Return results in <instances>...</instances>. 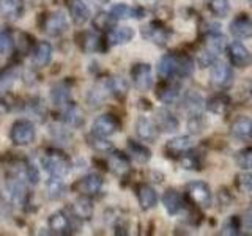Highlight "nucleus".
Here are the masks:
<instances>
[{
	"label": "nucleus",
	"instance_id": "nucleus-40",
	"mask_svg": "<svg viewBox=\"0 0 252 236\" xmlns=\"http://www.w3.org/2000/svg\"><path fill=\"white\" fill-rule=\"evenodd\" d=\"M18 77H19L18 66H8L3 71H0V91L10 90Z\"/></svg>",
	"mask_w": 252,
	"mask_h": 236
},
{
	"label": "nucleus",
	"instance_id": "nucleus-44",
	"mask_svg": "<svg viewBox=\"0 0 252 236\" xmlns=\"http://www.w3.org/2000/svg\"><path fill=\"white\" fill-rule=\"evenodd\" d=\"M241 227H243V220L240 216H232L227 222L222 225V230H220V235H240L241 233Z\"/></svg>",
	"mask_w": 252,
	"mask_h": 236
},
{
	"label": "nucleus",
	"instance_id": "nucleus-46",
	"mask_svg": "<svg viewBox=\"0 0 252 236\" xmlns=\"http://www.w3.org/2000/svg\"><path fill=\"white\" fill-rule=\"evenodd\" d=\"M13 49V36L8 30L0 31V54L6 55Z\"/></svg>",
	"mask_w": 252,
	"mask_h": 236
},
{
	"label": "nucleus",
	"instance_id": "nucleus-3",
	"mask_svg": "<svg viewBox=\"0 0 252 236\" xmlns=\"http://www.w3.org/2000/svg\"><path fill=\"white\" fill-rule=\"evenodd\" d=\"M140 35L142 38H145L147 41L164 47L169 43V39L172 36V30L161 21H152V22H148L147 26L142 27Z\"/></svg>",
	"mask_w": 252,
	"mask_h": 236
},
{
	"label": "nucleus",
	"instance_id": "nucleus-47",
	"mask_svg": "<svg viewBox=\"0 0 252 236\" xmlns=\"http://www.w3.org/2000/svg\"><path fill=\"white\" fill-rule=\"evenodd\" d=\"M188 129H189V132H192V134H200V132H202V129H203V120H202V115H192V117H189Z\"/></svg>",
	"mask_w": 252,
	"mask_h": 236
},
{
	"label": "nucleus",
	"instance_id": "nucleus-45",
	"mask_svg": "<svg viewBox=\"0 0 252 236\" xmlns=\"http://www.w3.org/2000/svg\"><path fill=\"white\" fill-rule=\"evenodd\" d=\"M235 184L240 192L252 194V173L244 172V173H240V175H236Z\"/></svg>",
	"mask_w": 252,
	"mask_h": 236
},
{
	"label": "nucleus",
	"instance_id": "nucleus-27",
	"mask_svg": "<svg viewBox=\"0 0 252 236\" xmlns=\"http://www.w3.org/2000/svg\"><path fill=\"white\" fill-rule=\"evenodd\" d=\"M49 228L54 235H69L71 233V220L63 211H57L49 217Z\"/></svg>",
	"mask_w": 252,
	"mask_h": 236
},
{
	"label": "nucleus",
	"instance_id": "nucleus-19",
	"mask_svg": "<svg viewBox=\"0 0 252 236\" xmlns=\"http://www.w3.org/2000/svg\"><path fill=\"white\" fill-rule=\"evenodd\" d=\"M129 154H126L123 151H114L110 153L109 159H107V167L109 170L115 173V175H125L126 172L129 170V165H131V159H129Z\"/></svg>",
	"mask_w": 252,
	"mask_h": 236
},
{
	"label": "nucleus",
	"instance_id": "nucleus-17",
	"mask_svg": "<svg viewBox=\"0 0 252 236\" xmlns=\"http://www.w3.org/2000/svg\"><path fill=\"white\" fill-rule=\"evenodd\" d=\"M192 148V137L191 136H178V137H173L170 140H167L165 144V154L169 157H178L186 153L188 149Z\"/></svg>",
	"mask_w": 252,
	"mask_h": 236
},
{
	"label": "nucleus",
	"instance_id": "nucleus-8",
	"mask_svg": "<svg viewBox=\"0 0 252 236\" xmlns=\"http://www.w3.org/2000/svg\"><path fill=\"white\" fill-rule=\"evenodd\" d=\"M120 129H122V123L112 114L99 115L96 120L93 121V124H92V132L98 134V136H102V137L114 136V134L118 132Z\"/></svg>",
	"mask_w": 252,
	"mask_h": 236
},
{
	"label": "nucleus",
	"instance_id": "nucleus-20",
	"mask_svg": "<svg viewBox=\"0 0 252 236\" xmlns=\"http://www.w3.org/2000/svg\"><path fill=\"white\" fill-rule=\"evenodd\" d=\"M155 121L161 132H175L180 126L178 118L167 109H158L155 114Z\"/></svg>",
	"mask_w": 252,
	"mask_h": 236
},
{
	"label": "nucleus",
	"instance_id": "nucleus-4",
	"mask_svg": "<svg viewBox=\"0 0 252 236\" xmlns=\"http://www.w3.org/2000/svg\"><path fill=\"white\" fill-rule=\"evenodd\" d=\"M36 131H35V124L29 121V120H18L14 121L11 129H10V139L14 145L24 147V145H30L32 142L35 140Z\"/></svg>",
	"mask_w": 252,
	"mask_h": 236
},
{
	"label": "nucleus",
	"instance_id": "nucleus-32",
	"mask_svg": "<svg viewBox=\"0 0 252 236\" xmlns=\"http://www.w3.org/2000/svg\"><path fill=\"white\" fill-rule=\"evenodd\" d=\"M107 87H109V91L112 96H115L117 99L123 101L126 98L129 90V85L128 81L123 79L122 76H114V77H109L107 79Z\"/></svg>",
	"mask_w": 252,
	"mask_h": 236
},
{
	"label": "nucleus",
	"instance_id": "nucleus-43",
	"mask_svg": "<svg viewBox=\"0 0 252 236\" xmlns=\"http://www.w3.org/2000/svg\"><path fill=\"white\" fill-rule=\"evenodd\" d=\"M235 162L243 170H252V147L240 149L235 154Z\"/></svg>",
	"mask_w": 252,
	"mask_h": 236
},
{
	"label": "nucleus",
	"instance_id": "nucleus-51",
	"mask_svg": "<svg viewBox=\"0 0 252 236\" xmlns=\"http://www.w3.org/2000/svg\"><path fill=\"white\" fill-rule=\"evenodd\" d=\"M94 2H96L98 5H106V3L110 2V0H94Z\"/></svg>",
	"mask_w": 252,
	"mask_h": 236
},
{
	"label": "nucleus",
	"instance_id": "nucleus-14",
	"mask_svg": "<svg viewBox=\"0 0 252 236\" xmlns=\"http://www.w3.org/2000/svg\"><path fill=\"white\" fill-rule=\"evenodd\" d=\"M136 132L140 140L144 142H155L159 137V128H158L156 121H152L147 117H139L136 121Z\"/></svg>",
	"mask_w": 252,
	"mask_h": 236
},
{
	"label": "nucleus",
	"instance_id": "nucleus-7",
	"mask_svg": "<svg viewBox=\"0 0 252 236\" xmlns=\"http://www.w3.org/2000/svg\"><path fill=\"white\" fill-rule=\"evenodd\" d=\"M131 81L139 91H148L153 85L152 65H148V63H136V65H132Z\"/></svg>",
	"mask_w": 252,
	"mask_h": 236
},
{
	"label": "nucleus",
	"instance_id": "nucleus-30",
	"mask_svg": "<svg viewBox=\"0 0 252 236\" xmlns=\"http://www.w3.org/2000/svg\"><path fill=\"white\" fill-rule=\"evenodd\" d=\"M93 202L89 195H81L73 203V212L77 219L81 220H90L93 217Z\"/></svg>",
	"mask_w": 252,
	"mask_h": 236
},
{
	"label": "nucleus",
	"instance_id": "nucleus-5",
	"mask_svg": "<svg viewBox=\"0 0 252 236\" xmlns=\"http://www.w3.org/2000/svg\"><path fill=\"white\" fill-rule=\"evenodd\" d=\"M186 194L194 205L200 208H208L211 205L213 195L210 186L205 181H192L186 186Z\"/></svg>",
	"mask_w": 252,
	"mask_h": 236
},
{
	"label": "nucleus",
	"instance_id": "nucleus-9",
	"mask_svg": "<svg viewBox=\"0 0 252 236\" xmlns=\"http://www.w3.org/2000/svg\"><path fill=\"white\" fill-rule=\"evenodd\" d=\"M227 57L230 60V63L236 68H249L252 65V54L246 46H243L241 43L235 41L232 44L227 46Z\"/></svg>",
	"mask_w": 252,
	"mask_h": 236
},
{
	"label": "nucleus",
	"instance_id": "nucleus-50",
	"mask_svg": "<svg viewBox=\"0 0 252 236\" xmlns=\"http://www.w3.org/2000/svg\"><path fill=\"white\" fill-rule=\"evenodd\" d=\"M140 5H147V6H155L158 0H139Z\"/></svg>",
	"mask_w": 252,
	"mask_h": 236
},
{
	"label": "nucleus",
	"instance_id": "nucleus-49",
	"mask_svg": "<svg viewBox=\"0 0 252 236\" xmlns=\"http://www.w3.org/2000/svg\"><path fill=\"white\" fill-rule=\"evenodd\" d=\"M244 224H246V227L249 228V230H252V205H251V208L248 209L246 216H244Z\"/></svg>",
	"mask_w": 252,
	"mask_h": 236
},
{
	"label": "nucleus",
	"instance_id": "nucleus-26",
	"mask_svg": "<svg viewBox=\"0 0 252 236\" xmlns=\"http://www.w3.org/2000/svg\"><path fill=\"white\" fill-rule=\"evenodd\" d=\"M110 13L114 14V18L117 21H126V19H131V18H136V19L144 18L145 10L144 8H132L126 3H117L110 8Z\"/></svg>",
	"mask_w": 252,
	"mask_h": 236
},
{
	"label": "nucleus",
	"instance_id": "nucleus-22",
	"mask_svg": "<svg viewBox=\"0 0 252 236\" xmlns=\"http://www.w3.org/2000/svg\"><path fill=\"white\" fill-rule=\"evenodd\" d=\"M232 104V99L228 96L227 93H216L215 96H211L205 107L210 114H215V115H225L228 112Z\"/></svg>",
	"mask_w": 252,
	"mask_h": 236
},
{
	"label": "nucleus",
	"instance_id": "nucleus-1",
	"mask_svg": "<svg viewBox=\"0 0 252 236\" xmlns=\"http://www.w3.org/2000/svg\"><path fill=\"white\" fill-rule=\"evenodd\" d=\"M156 73L161 79H188L194 74V61L185 52H169L158 61Z\"/></svg>",
	"mask_w": 252,
	"mask_h": 236
},
{
	"label": "nucleus",
	"instance_id": "nucleus-10",
	"mask_svg": "<svg viewBox=\"0 0 252 236\" xmlns=\"http://www.w3.org/2000/svg\"><path fill=\"white\" fill-rule=\"evenodd\" d=\"M210 82L215 88H227L233 82V71L225 63H215L210 73Z\"/></svg>",
	"mask_w": 252,
	"mask_h": 236
},
{
	"label": "nucleus",
	"instance_id": "nucleus-31",
	"mask_svg": "<svg viewBox=\"0 0 252 236\" xmlns=\"http://www.w3.org/2000/svg\"><path fill=\"white\" fill-rule=\"evenodd\" d=\"M110 94L109 91V87H107V81L104 82H99L93 87V88L89 90L87 93V102H89L90 106L93 107H99L102 102L106 101V98Z\"/></svg>",
	"mask_w": 252,
	"mask_h": 236
},
{
	"label": "nucleus",
	"instance_id": "nucleus-36",
	"mask_svg": "<svg viewBox=\"0 0 252 236\" xmlns=\"http://www.w3.org/2000/svg\"><path fill=\"white\" fill-rule=\"evenodd\" d=\"M185 107L188 110L189 117L192 115H202V110L205 107V101L197 91H189L185 98Z\"/></svg>",
	"mask_w": 252,
	"mask_h": 236
},
{
	"label": "nucleus",
	"instance_id": "nucleus-42",
	"mask_svg": "<svg viewBox=\"0 0 252 236\" xmlns=\"http://www.w3.org/2000/svg\"><path fill=\"white\" fill-rule=\"evenodd\" d=\"M208 10L218 18H225L230 13V2L228 0H208Z\"/></svg>",
	"mask_w": 252,
	"mask_h": 236
},
{
	"label": "nucleus",
	"instance_id": "nucleus-12",
	"mask_svg": "<svg viewBox=\"0 0 252 236\" xmlns=\"http://www.w3.org/2000/svg\"><path fill=\"white\" fill-rule=\"evenodd\" d=\"M156 98L164 104H173L180 98V85L173 79H161V84L156 87Z\"/></svg>",
	"mask_w": 252,
	"mask_h": 236
},
{
	"label": "nucleus",
	"instance_id": "nucleus-29",
	"mask_svg": "<svg viewBox=\"0 0 252 236\" xmlns=\"http://www.w3.org/2000/svg\"><path fill=\"white\" fill-rule=\"evenodd\" d=\"M126 148H128V154L132 157V159H136L139 164H147L150 159H152V151H150V148L145 147L144 144H140V142L128 139V142H126Z\"/></svg>",
	"mask_w": 252,
	"mask_h": 236
},
{
	"label": "nucleus",
	"instance_id": "nucleus-35",
	"mask_svg": "<svg viewBox=\"0 0 252 236\" xmlns=\"http://www.w3.org/2000/svg\"><path fill=\"white\" fill-rule=\"evenodd\" d=\"M0 10L10 19H18L24 13V0H0Z\"/></svg>",
	"mask_w": 252,
	"mask_h": 236
},
{
	"label": "nucleus",
	"instance_id": "nucleus-38",
	"mask_svg": "<svg viewBox=\"0 0 252 236\" xmlns=\"http://www.w3.org/2000/svg\"><path fill=\"white\" fill-rule=\"evenodd\" d=\"M178 161L181 164V167L186 169V170H195V172L202 170V157H200V154L195 153V151H191V149H188L186 153L181 154L178 157Z\"/></svg>",
	"mask_w": 252,
	"mask_h": 236
},
{
	"label": "nucleus",
	"instance_id": "nucleus-48",
	"mask_svg": "<svg viewBox=\"0 0 252 236\" xmlns=\"http://www.w3.org/2000/svg\"><path fill=\"white\" fill-rule=\"evenodd\" d=\"M24 172H26V177L27 179L30 181L32 184H36L39 181V170L35 164H26V169H24Z\"/></svg>",
	"mask_w": 252,
	"mask_h": 236
},
{
	"label": "nucleus",
	"instance_id": "nucleus-39",
	"mask_svg": "<svg viewBox=\"0 0 252 236\" xmlns=\"http://www.w3.org/2000/svg\"><path fill=\"white\" fill-rule=\"evenodd\" d=\"M65 194V184H63L62 178L51 177L46 183V195L51 200H59Z\"/></svg>",
	"mask_w": 252,
	"mask_h": 236
},
{
	"label": "nucleus",
	"instance_id": "nucleus-52",
	"mask_svg": "<svg viewBox=\"0 0 252 236\" xmlns=\"http://www.w3.org/2000/svg\"><path fill=\"white\" fill-rule=\"evenodd\" d=\"M249 91H251V96H252V84H251V88H249Z\"/></svg>",
	"mask_w": 252,
	"mask_h": 236
},
{
	"label": "nucleus",
	"instance_id": "nucleus-34",
	"mask_svg": "<svg viewBox=\"0 0 252 236\" xmlns=\"http://www.w3.org/2000/svg\"><path fill=\"white\" fill-rule=\"evenodd\" d=\"M63 121L69 126H82L84 124V120H85V115L82 112L81 107H77L76 104H68L66 107H63Z\"/></svg>",
	"mask_w": 252,
	"mask_h": 236
},
{
	"label": "nucleus",
	"instance_id": "nucleus-37",
	"mask_svg": "<svg viewBox=\"0 0 252 236\" xmlns=\"http://www.w3.org/2000/svg\"><path fill=\"white\" fill-rule=\"evenodd\" d=\"M92 24H93V27L99 30V31H110L112 29H115L117 26V19L114 18V14L112 13H98L94 18L92 19Z\"/></svg>",
	"mask_w": 252,
	"mask_h": 236
},
{
	"label": "nucleus",
	"instance_id": "nucleus-33",
	"mask_svg": "<svg viewBox=\"0 0 252 236\" xmlns=\"http://www.w3.org/2000/svg\"><path fill=\"white\" fill-rule=\"evenodd\" d=\"M51 99L55 106L66 107L71 104V91L66 84H55L51 88Z\"/></svg>",
	"mask_w": 252,
	"mask_h": 236
},
{
	"label": "nucleus",
	"instance_id": "nucleus-21",
	"mask_svg": "<svg viewBox=\"0 0 252 236\" xmlns=\"http://www.w3.org/2000/svg\"><path fill=\"white\" fill-rule=\"evenodd\" d=\"M162 205L165 211H167L169 216H177L178 212L185 208V202H183V197L180 195L178 191L175 189H167L162 195Z\"/></svg>",
	"mask_w": 252,
	"mask_h": 236
},
{
	"label": "nucleus",
	"instance_id": "nucleus-41",
	"mask_svg": "<svg viewBox=\"0 0 252 236\" xmlns=\"http://www.w3.org/2000/svg\"><path fill=\"white\" fill-rule=\"evenodd\" d=\"M87 144L98 153H107V151H112L114 149V145L110 144L109 140H106V137L98 136V134H93V132L90 136H87Z\"/></svg>",
	"mask_w": 252,
	"mask_h": 236
},
{
	"label": "nucleus",
	"instance_id": "nucleus-28",
	"mask_svg": "<svg viewBox=\"0 0 252 236\" xmlns=\"http://www.w3.org/2000/svg\"><path fill=\"white\" fill-rule=\"evenodd\" d=\"M136 35L132 27H115L110 31H107V43L109 46H120L129 43Z\"/></svg>",
	"mask_w": 252,
	"mask_h": 236
},
{
	"label": "nucleus",
	"instance_id": "nucleus-53",
	"mask_svg": "<svg viewBox=\"0 0 252 236\" xmlns=\"http://www.w3.org/2000/svg\"><path fill=\"white\" fill-rule=\"evenodd\" d=\"M248 2H251V3H252V0H248Z\"/></svg>",
	"mask_w": 252,
	"mask_h": 236
},
{
	"label": "nucleus",
	"instance_id": "nucleus-25",
	"mask_svg": "<svg viewBox=\"0 0 252 236\" xmlns=\"http://www.w3.org/2000/svg\"><path fill=\"white\" fill-rule=\"evenodd\" d=\"M52 60V46L47 41H41L35 46L33 52H32V61L35 66H47Z\"/></svg>",
	"mask_w": 252,
	"mask_h": 236
},
{
	"label": "nucleus",
	"instance_id": "nucleus-15",
	"mask_svg": "<svg viewBox=\"0 0 252 236\" xmlns=\"http://www.w3.org/2000/svg\"><path fill=\"white\" fill-rule=\"evenodd\" d=\"M6 191L14 205L22 206L27 202V186L19 177H13L6 181Z\"/></svg>",
	"mask_w": 252,
	"mask_h": 236
},
{
	"label": "nucleus",
	"instance_id": "nucleus-24",
	"mask_svg": "<svg viewBox=\"0 0 252 236\" xmlns=\"http://www.w3.org/2000/svg\"><path fill=\"white\" fill-rule=\"evenodd\" d=\"M230 134L240 140L252 139V118H249V117L235 118L230 124Z\"/></svg>",
	"mask_w": 252,
	"mask_h": 236
},
{
	"label": "nucleus",
	"instance_id": "nucleus-6",
	"mask_svg": "<svg viewBox=\"0 0 252 236\" xmlns=\"http://www.w3.org/2000/svg\"><path fill=\"white\" fill-rule=\"evenodd\" d=\"M68 27H69L68 19L65 13L62 11H52L49 14H46L41 24L43 31L49 36H60L68 30Z\"/></svg>",
	"mask_w": 252,
	"mask_h": 236
},
{
	"label": "nucleus",
	"instance_id": "nucleus-2",
	"mask_svg": "<svg viewBox=\"0 0 252 236\" xmlns=\"http://www.w3.org/2000/svg\"><path fill=\"white\" fill-rule=\"evenodd\" d=\"M43 167L51 177L65 178L71 172V161L65 153L59 149H51L43 157Z\"/></svg>",
	"mask_w": 252,
	"mask_h": 236
},
{
	"label": "nucleus",
	"instance_id": "nucleus-16",
	"mask_svg": "<svg viewBox=\"0 0 252 236\" xmlns=\"http://www.w3.org/2000/svg\"><path fill=\"white\" fill-rule=\"evenodd\" d=\"M230 33L238 39H248L252 36V19L246 13H240L230 22Z\"/></svg>",
	"mask_w": 252,
	"mask_h": 236
},
{
	"label": "nucleus",
	"instance_id": "nucleus-23",
	"mask_svg": "<svg viewBox=\"0 0 252 236\" xmlns=\"http://www.w3.org/2000/svg\"><path fill=\"white\" fill-rule=\"evenodd\" d=\"M136 194H137V200H139L142 211H150L156 206L158 194L150 184H139L136 189Z\"/></svg>",
	"mask_w": 252,
	"mask_h": 236
},
{
	"label": "nucleus",
	"instance_id": "nucleus-13",
	"mask_svg": "<svg viewBox=\"0 0 252 236\" xmlns=\"http://www.w3.org/2000/svg\"><path fill=\"white\" fill-rule=\"evenodd\" d=\"M77 46L81 47V51L85 54H92V52H99L104 51V39L99 35L93 33V31H82V33L77 35Z\"/></svg>",
	"mask_w": 252,
	"mask_h": 236
},
{
	"label": "nucleus",
	"instance_id": "nucleus-18",
	"mask_svg": "<svg viewBox=\"0 0 252 236\" xmlns=\"http://www.w3.org/2000/svg\"><path fill=\"white\" fill-rule=\"evenodd\" d=\"M68 13L76 26H82L90 19V8L84 0H66Z\"/></svg>",
	"mask_w": 252,
	"mask_h": 236
},
{
	"label": "nucleus",
	"instance_id": "nucleus-11",
	"mask_svg": "<svg viewBox=\"0 0 252 236\" xmlns=\"http://www.w3.org/2000/svg\"><path fill=\"white\" fill-rule=\"evenodd\" d=\"M102 187V178L96 173H90V175H85L79 181L73 184V189L81 195H96Z\"/></svg>",
	"mask_w": 252,
	"mask_h": 236
}]
</instances>
